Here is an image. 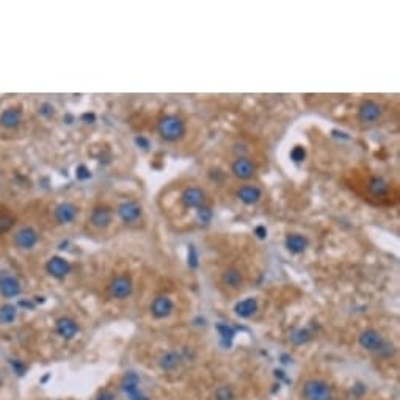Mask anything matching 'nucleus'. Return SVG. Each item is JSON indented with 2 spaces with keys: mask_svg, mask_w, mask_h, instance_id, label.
Segmentation results:
<instances>
[{
  "mask_svg": "<svg viewBox=\"0 0 400 400\" xmlns=\"http://www.w3.org/2000/svg\"><path fill=\"white\" fill-rule=\"evenodd\" d=\"M232 175L239 179H250L256 173V165L248 157H237L232 162Z\"/></svg>",
  "mask_w": 400,
  "mask_h": 400,
  "instance_id": "nucleus-12",
  "label": "nucleus"
},
{
  "mask_svg": "<svg viewBox=\"0 0 400 400\" xmlns=\"http://www.w3.org/2000/svg\"><path fill=\"white\" fill-rule=\"evenodd\" d=\"M367 188L372 195L375 196H383L388 192V184L381 178H372L367 184Z\"/></svg>",
  "mask_w": 400,
  "mask_h": 400,
  "instance_id": "nucleus-23",
  "label": "nucleus"
},
{
  "mask_svg": "<svg viewBox=\"0 0 400 400\" xmlns=\"http://www.w3.org/2000/svg\"><path fill=\"white\" fill-rule=\"evenodd\" d=\"M97 400H115V396L112 393H102L97 397Z\"/></svg>",
  "mask_w": 400,
  "mask_h": 400,
  "instance_id": "nucleus-35",
  "label": "nucleus"
},
{
  "mask_svg": "<svg viewBox=\"0 0 400 400\" xmlns=\"http://www.w3.org/2000/svg\"><path fill=\"white\" fill-rule=\"evenodd\" d=\"M11 366H13V369H14V372H16L17 375H24V372H25V366L22 364L21 361H17V359L11 361Z\"/></svg>",
  "mask_w": 400,
  "mask_h": 400,
  "instance_id": "nucleus-31",
  "label": "nucleus"
},
{
  "mask_svg": "<svg viewBox=\"0 0 400 400\" xmlns=\"http://www.w3.org/2000/svg\"><path fill=\"white\" fill-rule=\"evenodd\" d=\"M305 157H306V151H305L303 146H295L292 151H290V159H292L294 162H297V163L303 162Z\"/></svg>",
  "mask_w": 400,
  "mask_h": 400,
  "instance_id": "nucleus-27",
  "label": "nucleus"
},
{
  "mask_svg": "<svg viewBox=\"0 0 400 400\" xmlns=\"http://www.w3.org/2000/svg\"><path fill=\"white\" fill-rule=\"evenodd\" d=\"M121 389L129 396L131 400H148L146 396H143L140 393V378L137 374H133V372H129V374H126L123 377Z\"/></svg>",
  "mask_w": 400,
  "mask_h": 400,
  "instance_id": "nucleus-7",
  "label": "nucleus"
},
{
  "mask_svg": "<svg viewBox=\"0 0 400 400\" xmlns=\"http://www.w3.org/2000/svg\"><path fill=\"white\" fill-rule=\"evenodd\" d=\"M358 116L362 123H367V124L377 123L381 116V107L375 101H370V99L362 101L358 108Z\"/></svg>",
  "mask_w": 400,
  "mask_h": 400,
  "instance_id": "nucleus-9",
  "label": "nucleus"
},
{
  "mask_svg": "<svg viewBox=\"0 0 400 400\" xmlns=\"http://www.w3.org/2000/svg\"><path fill=\"white\" fill-rule=\"evenodd\" d=\"M116 214L124 223H135L141 218L143 211H141V206L137 201L129 199V201H123L116 207Z\"/></svg>",
  "mask_w": 400,
  "mask_h": 400,
  "instance_id": "nucleus-5",
  "label": "nucleus"
},
{
  "mask_svg": "<svg viewBox=\"0 0 400 400\" xmlns=\"http://www.w3.org/2000/svg\"><path fill=\"white\" fill-rule=\"evenodd\" d=\"M0 294L6 298H13L21 294V283L19 279L13 275H8L6 271L0 273Z\"/></svg>",
  "mask_w": 400,
  "mask_h": 400,
  "instance_id": "nucleus-10",
  "label": "nucleus"
},
{
  "mask_svg": "<svg viewBox=\"0 0 400 400\" xmlns=\"http://www.w3.org/2000/svg\"><path fill=\"white\" fill-rule=\"evenodd\" d=\"M46 270H47V273L52 275L53 278H65L69 273L71 266H69V262L65 258L53 256V258H50L47 261Z\"/></svg>",
  "mask_w": 400,
  "mask_h": 400,
  "instance_id": "nucleus-15",
  "label": "nucleus"
},
{
  "mask_svg": "<svg viewBox=\"0 0 400 400\" xmlns=\"http://www.w3.org/2000/svg\"><path fill=\"white\" fill-rule=\"evenodd\" d=\"M211 218H212V211H211V207H199L198 209V222L201 223V224H207L209 222H211Z\"/></svg>",
  "mask_w": 400,
  "mask_h": 400,
  "instance_id": "nucleus-25",
  "label": "nucleus"
},
{
  "mask_svg": "<svg viewBox=\"0 0 400 400\" xmlns=\"http://www.w3.org/2000/svg\"><path fill=\"white\" fill-rule=\"evenodd\" d=\"M13 242L19 250H32L38 243V232L30 226H24L14 232Z\"/></svg>",
  "mask_w": 400,
  "mask_h": 400,
  "instance_id": "nucleus-4",
  "label": "nucleus"
},
{
  "mask_svg": "<svg viewBox=\"0 0 400 400\" xmlns=\"http://www.w3.org/2000/svg\"><path fill=\"white\" fill-rule=\"evenodd\" d=\"M79 214V209L76 204H72L69 201H65V203H60L55 211H53V217H55L57 223L60 224H68L71 222L76 220V217Z\"/></svg>",
  "mask_w": 400,
  "mask_h": 400,
  "instance_id": "nucleus-11",
  "label": "nucleus"
},
{
  "mask_svg": "<svg viewBox=\"0 0 400 400\" xmlns=\"http://www.w3.org/2000/svg\"><path fill=\"white\" fill-rule=\"evenodd\" d=\"M331 388L322 380H308L303 386L305 400H331Z\"/></svg>",
  "mask_w": 400,
  "mask_h": 400,
  "instance_id": "nucleus-2",
  "label": "nucleus"
},
{
  "mask_svg": "<svg viewBox=\"0 0 400 400\" xmlns=\"http://www.w3.org/2000/svg\"><path fill=\"white\" fill-rule=\"evenodd\" d=\"M237 198L240 199V201H242L243 204L253 206V204H256V203L261 201V198H262V190H261V187H258V185L245 184V185H242V187L237 190Z\"/></svg>",
  "mask_w": 400,
  "mask_h": 400,
  "instance_id": "nucleus-14",
  "label": "nucleus"
},
{
  "mask_svg": "<svg viewBox=\"0 0 400 400\" xmlns=\"http://www.w3.org/2000/svg\"><path fill=\"white\" fill-rule=\"evenodd\" d=\"M308 247V239L302 234H289L286 237V248L292 254H302Z\"/></svg>",
  "mask_w": 400,
  "mask_h": 400,
  "instance_id": "nucleus-19",
  "label": "nucleus"
},
{
  "mask_svg": "<svg viewBox=\"0 0 400 400\" xmlns=\"http://www.w3.org/2000/svg\"><path fill=\"white\" fill-rule=\"evenodd\" d=\"M77 178L79 179H88V178H91V173H89V170L85 165H80L77 168Z\"/></svg>",
  "mask_w": 400,
  "mask_h": 400,
  "instance_id": "nucleus-30",
  "label": "nucleus"
},
{
  "mask_svg": "<svg viewBox=\"0 0 400 400\" xmlns=\"http://www.w3.org/2000/svg\"><path fill=\"white\" fill-rule=\"evenodd\" d=\"M232 397V393H231V389L228 386H223L217 391V399L218 400H231Z\"/></svg>",
  "mask_w": 400,
  "mask_h": 400,
  "instance_id": "nucleus-28",
  "label": "nucleus"
},
{
  "mask_svg": "<svg viewBox=\"0 0 400 400\" xmlns=\"http://www.w3.org/2000/svg\"><path fill=\"white\" fill-rule=\"evenodd\" d=\"M254 232H256V235L258 237L261 239V240H264L267 237V229H266V226H256V229H254Z\"/></svg>",
  "mask_w": 400,
  "mask_h": 400,
  "instance_id": "nucleus-33",
  "label": "nucleus"
},
{
  "mask_svg": "<svg viewBox=\"0 0 400 400\" xmlns=\"http://www.w3.org/2000/svg\"><path fill=\"white\" fill-rule=\"evenodd\" d=\"M222 283L224 286L231 287V289L240 287L242 283H243V278H242L240 270H237V268H228V270H224L223 275H222Z\"/></svg>",
  "mask_w": 400,
  "mask_h": 400,
  "instance_id": "nucleus-21",
  "label": "nucleus"
},
{
  "mask_svg": "<svg viewBox=\"0 0 400 400\" xmlns=\"http://www.w3.org/2000/svg\"><path fill=\"white\" fill-rule=\"evenodd\" d=\"M157 132L165 141H178L185 135V123L176 115H165L157 123Z\"/></svg>",
  "mask_w": 400,
  "mask_h": 400,
  "instance_id": "nucleus-1",
  "label": "nucleus"
},
{
  "mask_svg": "<svg viewBox=\"0 0 400 400\" xmlns=\"http://www.w3.org/2000/svg\"><path fill=\"white\" fill-rule=\"evenodd\" d=\"M234 311L237 315L245 317V319H247V317H251L254 312L258 311V302L254 298H245V300H242V302H239L237 305H235Z\"/></svg>",
  "mask_w": 400,
  "mask_h": 400,
  "instance_id": "nucleus-20",
  "label": "nucleus"
},
{
  "mask_svg": "<svg viewBox=\"0 0 400 400\" xmlns=\"http://www.w3.org/2000/svg\"><path fill=\"white\" fill-rule=\"evenodd\" d=\"M132 279L131 276H127V275H120V276H116L110 286H108V290H110V295L113 298H118V300H124L127 298L131 294H132Z\"/></svg>",
  "mask_w": 400,
  "mask_h": 400,
  "instance_id": "nucleus-6",
  "label": "nucleus"
},
{
  "mask_svg": "<svg viewBox=\"0 0 400 400\" xmlns=\"http://www.w3.org/2000/svg\"><path fill=\"white\" fill-rule=\"evenodd\" d=\"M178 364H179V356H178L176 353H173V352L165 353L162 356V359H160V366H162V369H165V370L175 369Z\"/></svg>",
  "mask_w": 400,
  "mask_h": 400,
  "instance_id": "nucleus-24",
  "label": "nucleus"
},
{
  "mask_svg": "<svg viewBox=\"0 0 400 400\" xmlns=\"http://www.w3.org/2000/svg\"><path fill=\"white\" fill-rule=\"evenodd\" d=\"M113 222V211L108 206H97L93 209L91 217H89V223L97 229H105Z\"/></svg>",
  "mask_w": 400,
  "mask_h": 400,
  "instance_id": "nucleus-8",
  "label": "nucleus"
},
{
  "mask_svg": "<svg viewBox=\"0 0 400 400\" xmlns=\"http://www.w3.org/2000/svg\"><path fill=\"white\" fill-rule=\"evenodd\" d=\"M135 141H137L138 144H141V146H143L144 149H148V148H149V141H148L146 138H143V137H137V138H135Z\"/></svg>",
  "mask_w": 400,
  "mask_h": 400,
  "instance_id": "nucleus-34",
  "label": "nucleus"
},
{
  "mask_svg": "<svg viewBox=\"0 0 400 400\" xmlns=\"http://www.w3.org/2000/svg\"><path fill=\"white\" fill-rule=\"evenodd\" d=\"M359 345L361 347H364L367 350H380L381 345H383V339H381V336L378 331L375 330H366L359 334Z\"/></svg>",
  "mask_w": 400,
  "mask_h": 400,
  "instance_id": "nucleus-16",
  "label": "nucleus"
},
{
  "mask_svg": "<svg viewBox=\"0 0 400 400\" xmlns=\"http://www.w3.org/2000/svg\"><path fill=\"white\" fill-rule=\"evenodd\" d=\"M38 113L43 115V116H52L53 115V107L50 104H43L40 108H38Z\"/></svg>",
  "mask_w": 400,
  "mask_h": 400,
  "instance_id": "nucleus-29",
  "label": "nucleus"
},
{
  "mask_svg": "<svg viewBox=\"0 0 400 400\" xmlns=\"http://www.w3.org/2000/svg\"><path fill=\"white\" fill-rule=\"evenodd\" d=\"M14 223V218L11 215H0V232H6L11 229V226Z\"/></svg>",
  "mask_w": 400,
  "mask_h": 400,
  "instance_id": "nucleus-26",
  "label": "nucleus"
},
{
  "mask_svg": "<svg viewBox=\"0 0 400 400\" xmlns=\"http://www.w3.org/2000/svg\"><path fill=\"white\" fill-rule=\"evenodd\" d=\"M22 121V112L21 108L17 107H10L0 115V124L6 129H14V127L19 126V123Z\"/></svg>",
  "mask_w": 400,
  "mask_h": 400,
  "instance_id": "nucleus-17",
  "label": "nucleus"
},
{
  "mask_svg": "<svg viewBox=\"0 0 400 400\" xmlns=\"http://www.w3.org/2000/svg\"><path fill=\"white\" fill-rule=\"evenodd\" d=\"M17 317V308L14 305H3L0 306V323H13Z\"/></svg>",
  "mask_w": 400,
  "mask_h": 400,
  "instance_id": "nucleus-22",
  "label": "nucleus"
},
{
  "mask_svg": "<svg viewBox=\"0 0 400 400\" xmlns=\"http://www.w3.org/2000/svg\"><path fill=\"white\" fill-rule=\"evenodd\" d=\"M173 309H175V305H173L171 298L167 295H159L151 303V312L157 319H165V317H168L173 312Z\"/></svg>",
  "mask_w": 400,
  "mask_h": 400,
  "instance_id": "nucleus-13",
  "label": "nucleus"
},
{
  "mask_svg": "<svg viewBox=\"0 0 400 400\" xmlns=\"http://www.w3.org/2000/svg\"><path fill=\"white\" fill-rule=\"evenodd\" d=\"M218 330H220V333H222V336L223 338H232V334H234V330L232 328H229V326H226V325H220L218 326Z\"/></svg>",
  "mask_w": 400,
  "mask_h": 400,
  "instance_id": "nucleus-32",
  "label": "nucleus"
},
{
  "mask_svg": "<svg viewBox=\"0 0 400 400\" xmlns=\"http://www.w3.org/2000/svg\"><path fill=\"white\" fill-rule=\"evenodd\" d=\"M82 118H84V120H89V121H94V115H88V113H87V115H84V116H82Z\"/></svg>",
  "mask_w": 400,
  "mask_h": 400,
  "instance_id": "nucleus-36",
  "label": "nucleus"
},
{
  "mask_svg": "<svg viewBox=\"0 0 400 400\" xmlns=\"http://www.w3.org/2000/svg\"><path fill=\"white\" fill-rule=\"evenodd\" d=\"M180 204L185 209H199L206 204V193L199 187H187L180 193Z\"/></svg>",
  "mask_w": 400,
  "mask_h": 400,
  "instance_id": "nucleus-3",
  "label": "nucleus"
},
{
  "mask_svg": "<svg viewBox=\"0 0 400 400\" xmlns=\"http://www.w3.org/2000/svg\"><path fill=\"white\" fill-rule=\"evenodd\" d=\"M79 331V325L69 319V317H61L57 322V333L65 339H72Z\"/></svg>",
  "mask_w": 400,
  "mask_h": 400,
  "instance_id": "nucleus-18",
  "label": "nucleus"
}]
</instances>
